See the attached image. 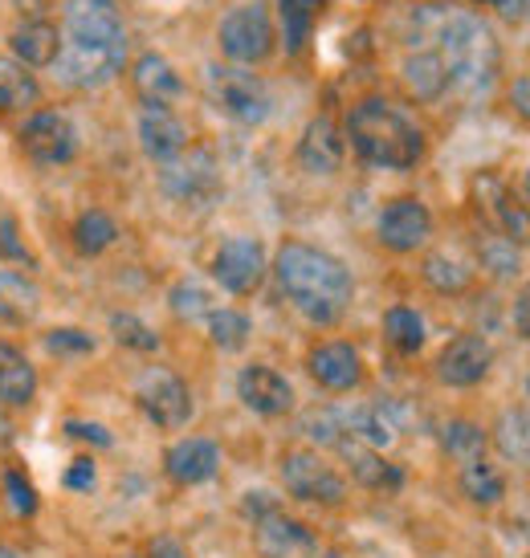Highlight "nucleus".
Returning <instances> with one entry per match:
<instances>
[{"label": "nucleus", "mask_w": 530, "mask_h": 558, "mask_svg": "<svg viewBox=\"0 0 530 558\" xmlns=\"http://www.w3.org/2000/svg\"><path fill=\"white\" fill-rule=\"evenodd\" d=\"M494 445L506 461L530 465V408H506L494 424Z\"/></svg>", "instance_id": "nucleus-28"}, {"label": "nucleus", "mask_w": 530, "mask_h": 558, "mask_svg": "<svg viewBox=\"0 0 530 558\" xmlns=\"http://www.w3.org/2000/svg\"><path fill=\"white\" fill-rule=\"evenodd\" d=\"M204 323H208V339L217 342L220 351H241L250 342L253 323L241 311H213Z\"/></svg>", "instance_id": "nucleus-37"}, {"label": "nucleus", "mask_w": 530, "mask_h": 558, "mask_svg": "<svg viewBox=\"0 0 530 558\" xmlns=\"http://www.w3.org/2000/svg\"><path fill=\"white\" fill-rule=\"evenodd\" d=\"M168 306H172V314H180L184 323L208 318V314H213V294L204 290L201 281H180V286H172V294H168Z\"/></svg>", "instance_id": "nucleus-39"}, {"label": "nucleus", "mask_w": 530, "mask_h": 558, "mask_svg": "<svg viewBox=\"0 0 530 558\" xmlns=\"http://www.w3.org/2000/svg\"><path fill=\"white\" fill-rule=\"evenodd\" d=\"M253 546L262 558H318V538L281 510L253 522Z\"/></svg>", "instance_id": "nucleus-14"}, {"label": "nucleus", "mask_w": 530, "mask_h": 558, "mask_svg": "<svg viewBox=\"0 0 530 558\" xmlns=\"http://www.w3.org/2000/svg\"><path fill=\"white\" fill-rule=\"evenodd\" d=\"M208 98L217 102V110H225L233 123H245V126H257L269 119V90H265V82L250 70H241V65H208Z\"/></svg>", "instance_id": "nucleus-4"}, {"label": "nucleus", "mask_w": 530, "mask_h": 558, "mask_svg": "<svg viewBox=\"0 0 530 558\" xmlns=\"http://www.w3.org/2000/svg\"><path fill=\"white\" fill-rule=\"evenodd\" d=\"M302 428L311 440L318 445H327V449H339L347 440V428H344V408H314L311 416L302 420Z\"/></svg>", "instance_id": "nucleus-40"}, {"label": "nucleus", "mask_w": 530, "mask_h": 558, "mask_svg": "<svg viewBox=\"0 0 530 558\" xmlns=\"http://www.w3.org/2000/svg\"><path fill=\"white\" fill-rule=\"evenodd\" d=\"M347 143L368 168L412 171L424 159V131L388 98H363L347 114Z\"/></svg>", "instance_id": "nucleus-3"}, {"label": "nucleus", "mask_w": 530, "mask_h": 558, "mask_svg": "<svg viewBox=\"0 0 530 558\" xmlns=\"http://www.w3.org/2000/svg\"><path fill=\"white\" fill-rule=\"evenodd\" d=\"M0 558H21V555H16L13 546H0Z\"/></svg>", "instance_id": "nucleus-51"}, {"label": "nucleus", "mask_w": 530, "mask_h": 558, "mask_svg": "<svg viewBox=\"0 0 530 558\" xmlns=\"http://www.w3.org/2000/svg\"><path fill=\"white\" fill-rule=\"evenodd\" d=\"M339 452H344L351 477H356L363 489H375V494H396V489L405 485V469L384 461V452L380 449H368V445H359V440H344Z\"/></svg>", "instance_id": "nucleus-22"}, {"label": "nucleus", "mask_w": 530, "mask_h": 558, "mask_svg": "<svg viewBox=\"0 0 530 558\" xmlns=\"http://www.w3.org/2000/svg\"><path fill=\"white\" fill-rule=\"evenodd\" d=\"M344 151H347V140L339 123L327 119V114H318L306 123L302 131V140H298V168L311 171V175H335V171L344 168Z\"/></svg>", "instance_id": "nucleus-17"}, {"label": "nucleus", "mask_w": 530, "mask_h": 558, "mask_svg": "<svg viewBox=\"0 0 530 558\" xmlns=\"http://www.w3.org/2000/svg\"><path fill=\"white\" fill-rule=\"evenodd\" d=\"M515 330H518V339L530 342V281L518 290V298H515Z\"/></svg>", "instance_id": "nucleus-47"}, {"label": "nucleus", "mask_w": 530, "mask_h": 558, "mask_svg": "<svg viewBox=\"0 0 530 558\" xmlns=\"http://www.w3.org/2000/svg\"><path fill=\"white\" fill-rule=\"evenodd\" d=\"M306 372L318 388L327 391H356L363 384V359L351 342L344 339H330L318 342L311 355H306Z\"/></svg>", "instance_id": "nucleus-16"}, {"label": "nucleus", "mask_w": 530, "mask_h": 558, "mask_svg": "<svg viewBox=\"0 0 530 558\" xmlns=\"http://www.w3.org/2000/svg\"><path fill=\"white\" fill-rule=\"evenodd\" d=\"M494 9L506 21H522V16H530V0H494Z\"/></svg>", "instance_id": "nucleus-50"}, {"label": "nucleus", "mask_w": 530, "mask_h": 558, "mask_svg": "<svg viewBox=\"0 0 530 558\" xmlns=\"http://www.w3.org/2000/svg\"><path fill=\"white\" fill-rule=\"evenodd\" d=\"M110 330H115V339L123 342V347L140 351V355H147V351L159 347V335L143 323V318H135V314H110Z\"/></svg>", "instance_id": "nucleus-41"}, {"label": "nucleus", "mask_w": 530, "mask_h": 558, "mask_svg": "<svg viewBox=\"0 0 530 558\" xmlns=\"http://www.w3.org/2000/svg\"><path fill=\"white\" fill-rule=\"evenodd\" d=\"M237 396L241 403L257 412V416L274 420V416H286L290 408H294V388H290V379L274 367H265V363H250L245 372L237 375Z\"/></svg>", "instance_id": "nucleus-15"}, {"label": "nucleus", "mask_w": 530, "mask_h": 558, "mask_svg": "<svg viewBox=\"0 0 530 558\" xmlns=\"http://www.w3.org/2000/svg\"><path fill=\"white\" fill-rule=\"evenodd\" d=\"M412 46L417 49H437L445 70H449L453 90L478 98L494 86L498 78V41L482 16L453 9V4H424L412 16Z\"/></svg>", "instance_id": "nucleus-1"}, {"label": "nucleus", "mask_w": 530, "mask_h": 558, "mask_svg": "<svg viewBox=\"0 0 530 558\" xmlns=\"http://www.w3.org/2000/svg\"><path fill=\"white\" fill-rule=\"evenodd\" d=\"M147 558H188V550L176 543V538L159 534V538H152V543H147Z\"/></svg>", "instance_id": "nucleus-49"}, {"label": "nucleus", "mask_w": 530, "mask_h": 558, "mask_svg": "<svg viewBox=\"0 0 530 558\" xmlns=\"http://www.w3.org/2000/svg\"><path fill=\"white\" fill-rule=\"evenodd\" d=\"M510 107H515V114L530 119V74L510 82Z\"/></svg>", "instance_id": "nucleus-48"}, {"label": "nucleus", "mask_w": 530, "mask_h": 558, "mask_svg": "<svg viewBox=\"0 0 530 558\" xmlns=\"http://www.w3.org/2000/svg\"><path fill=\"white\" fill-rule=\"evenodd\" d=\"M473 192L482 196V208L490 213V220L498 225L502 236H510L515 245H527L530 241V204L515 201L510 196V187L502 184L498 175H478V184H473Z\"/></svg>", "instance_id": "nucleus-21"}, {"label": "nucleus", "mask_w": 530, "mask_h": 558, "mask_svg": "<svg viewBox=\"0 0 530 558\" xmlns=\"http://www.w3.org/2000/svg\"><path fill=\"white\" fill-rule=\"evenodd\" d=\"M41 98V86L29 78V70H21V62H9V58H0V110L9 114V110H25L33 107Z\"/></svg>", "instance_id": "nucleus-34"}, {"label": "nucleus", "mask_w": 530, "mask_h": 558, "mask_svg": "<svg viewBox=\"0 0 530 558\" xmlns=\"http://www.w3.org/2000/svg\"><path fill=\"white\" fill-rule=\"evenodd\" d=\"M461 494L473 501V506H498L502 497H506V477H502L498 465H490V461H469L461 465Z\"/></svg>", "instance_id": "nucleus-30"}, {"label": "nucleus", "mask_w": 530, "mask_h": 558, "mask_svg": "<svg viewBox=\"0 0 530 558\" xmlns=\"http://www.w3.org/2000/svg\"><path fill=\"white\" fill-rule=\"evenodd\" d=\"M164 469L176 485H204L220 473V449L208 436H184L164 452Z\"/></svg>", "instance_id": "nucleus-20"}, {"label": "nucleus", "mask_w": 530, "mask_h": 558, "mask_svg": "<svg viewBox=\"0 0 530 558\" xmlns=\"http://www.w3.org/2000/svg\"><path fill=\"white\" fill-rule=\"evenodd\" d=\"M241 510H245V513L253 518V522H257V518H265V513L278 510V501H274V497L265 494V489H253V494H245V501H241Z\"/></svg>", "instance_id": "nucleus-46"}, {"label": "nucleus", "mask_w": 530, "mask_h": 558, "mask_svg": "<svg viewBox=\"0 0 530 558\" xmlns=\"http://www.w3.org/2000/svg\"><path fill=\"white\" fill-rule=\"evenodd\" d=\"M424 281H429L433 290H441V294H466L469 281H473V269L445 257V253H433V257L424 262Z\"/></svg>", "instance_id": "nucleus-36"}, {"label": "nucleus", "mask_w": 530, "mask_h": 558, "mask_svg": "<svg viewBox=\"0 0 530 558\" xmlns=\"http://www.w3.org/2000/svg\"><path fill=\"white\" fill-rule=\"evenodd\" d=\"M400 74H405V86L417 102H437V98H445V94L453 90L449 70H445L437 49H412L405 58V70H400Z\"/></svg>", "instance_id": "nucleus-23"}, {"label": "nucleus", "mask_w": 530, "mask_h": 558, "mask_svg": "<svg viewBox=\"0 0 530 558\" xmlns=\"http://www.w3.org/2000/svg\"><path fill=\"white\" fill-rule=\"evenodd\" d=\"M131 82H135V90H140L143 102H152V107H168L172 98L184 94V82L180 74L172 70L168 58H159V53H143L135 70H131Z\"/></svg>", "instance_id": "nucleus-24"}, {"label": "nucleus", "mask_w": 530, "mask_h": 558, "mask_svg": "<svg viewBox=\"0 0 530 558\" xmlns=\"http://www.w3.org/2000/svg\"><path fill=\"white\" fill-rule=\"evenodd\" d=\"M135 403L156 428H184L192 420V391L168 367H147L135 379Z\"/></svg>", "instance_id": "nucleus-9"}, {"label": "nucleus", "mask_w": 530, "mask_h": 558, "mask_svg": "<svg viewBox=\"0 0 530 558\" xmlns=\"http://www.w3.org/2000/svg\"><path fill=\"white\" fill-rule=\"evenodd\" d=\"M9 49H13L16 62L25 65H53L58 62V49H62V33L53 29L49 21H25L9 33Z\"/></svg>", "instance_id": "nucleus-26"}, {"label": "nucleus", "mask_w": 530, "mask_h": 558, "mask_svg": "<svg viewBox=\"0 0 530 558\" xmlns=\"http://www.w3.org/2000/svg\"><path fill=\"white\" fill-rule=\"evenodd\" d=\"M94 481H98V465H94L91 457H79V461H70V469L62 473V485L70 494H91Z\"/></svg>", "instance_id": "nucleus-44"}, {"label": "nucleus", "mask_w": 530, "mask_h": 558, "mask_svg": "<svg viewBox=\"0 0 530 558\" xmlns=\"http://www.w3.org/2000/svg\"><path fill=\"white\" fill-rule=\"evenodd\" d=\"M323 4H327V0H278L281 37H286V49H290V53H298V49L306 46L314 16L323 13Z\"/></svg>", "instance_id": "nucleus-35"}, {"label": "nucleus", "mask_w": 530, "mask_h": 558, "mask_svg": "<svg viewBox=\"0 0 530 558\" xmlns=\"http://www.w3.org/2000/svg\"><path fill=\"white\" fill-rule=\"evenodd\" d=\"M433 236V213L412 196H396L380 213V241L392 253H417Z\"/></svg>", "instance_id": "nucleus-13"}, {"label": "nucleus", "mask_w": 530, "mask_h": 558, "mask_svg": "<svg viewBox=\"0 0 530 558\" xmlns=\"http://www.w3.org/2000/svg\"><path fill=\"white\" fill-rule=\"evenodd\" d=\"M41 306V290L29 274L21 269H0V323H29Z\"/></svg>", "instance_id": "nucleus-27"}, {"label": "nucleus", "mask_w": 530, "mask_h": 558, "mask_svg": "<svg viewBox=\"0 0 530 558\" xmlns=\"http://www.w3.org/2000/svg\"><path fill=\"white\" fill-rule=\"evenodd\" d=\"M213 278L229 294H253L265 278V248L253 236H229L213 257Z\"/></svg>", "instance_id": "nucleus-11"}, {"label": "nucleus", "mask_w": 530, "mask_h": 558, "mask_svg": "<svg viewBox=\"0 0 530 558\" xmlns=\"http://www.w3.org/2000/svg\"><path fill=\"white\" fill-rule=\"evenodd\" d=\"M46 351L49 355H91L94 339L86 330H79V326H58V330L46 335Z\"/></svg>", "instance_id": "nucleus-42"}, {"label": "nucleus", "mask_w": 530, "mask_h": 558, "mask_svg": "<svg viewBox=\"0 0 530 558\" xmlns=\"http://www.w3.org/2000/svg\"><path fill=\"white\" fill-rule=\"evenodd\" d=\"M21 151L37 168H62L79 156V131L62 110H37L21 126Z\"/></svg>", "instance_id": "nucleus-10"}, {"label": "nucleus", "mask_w": 530, "mask_h": 558, "mask_svg": "<svg viewBox=\"0 0 530 558\" xmlns=\"http://www.w3.org/2000/svg\"><path fill=\"white\" fill-rule=\"evenodd\" d=\"M274 274L290 306L318 326L339 323L356 298V281L347 274V265L330 257L327 248L306 245V241H286L278 248Z\"/></svg>", "instance_id": "nucleus-2"}, {"label": "nucleus", "mask_w": 530, "mask_h": 558, "mask_svg": "<svg viewBox=\"0 0 530 558\" xmlns=\"http://www.w3.org/2000/svg\"><path fill=\"white\" fill-rule=\"evenodd\" d=\"M384 339H388L392 351L400 355H417L424 347V318L412 306H392L384 314Z\"/></svg>", "instance_id": "nucleus-32"}, {"label": "nucleus", "mask_w": 530, "mask_h": 558, "mask_svg": "<svg viewBox=\"0 0 530 558\" xmlns=\"http://www.w3.org/2000/svg\"><path fill=\"white\" fill-rule=\"evenodd\" d=\"M0 485H4V506H9L16 518H33V513L41 510V497L33 489V481L25 477V469H4Z\"/></svg>", "instance_id": "nucleus-38"}, {"label": "nucleus", "mask_w": 530, "mask_h": 558, "mask_svg": "<svg viewBox=\"0 0 530 558\" xmlns=\"http://www.w3.org/2000/svg\"><path fill=\"white\" fill-rule=\"evenodd\" d=\"M115 236H119V225H115V217H107L103 208H86V213L74 220V248H79L82 257L107 253V248L115 245Z\"/></svg>", "instance_id": "nucleus-31"}, {"label": "nucleus", "mask_w": 530, "mask_h": 558, "mask_svg": "<svg viewBox=\"0 0 530 558\" xmlns=\"http://www.w3.org/2000/svg\"><path fill=\"white\" fill-rule=\"evenodd\" d=\"M527 396H530V375H527Z\"/></svg>", "instance_id": "nucleus-54"}, {"label": "nucleus", "mask_w": 530, "mask_h": 558, "mask_svg": "<svg viewBox=\"0 0 530 558\" xmlns=\"http://www.w3.org/2000/svg\"><path fill=\"white\" fill-rule=\"evenodd\" d=\"M37 396V372L13 342L0 339V408H25Z\"/></svg>", "instance_id": "nucleus-25"}, {"label": "nucleus", "mask_w": 530, "mask_h": 558, "mask_svg": "<svg viewBox=\"0 0 530 558\" xmlns=\"http://www.w3.org/2000/svg\"><path fill=\"white\" fill-rule=\"evenodd\" d=\"M58 78L74 90H94L107 86L119 70L127 65V41H74L62 37L58 49Z\"/></svg>", "instance_id": "nucleus-5"}, {"label": "nucleus", "mask_w": 530, "mask_h": 558, "mask_svg": "<svg viewBox=\"0 0 530 558\" xmlns=\"http://www.w3.org/2000/svg\"><path fill=\"white\" fill-rule=\"evenodd\" d=\"M140 147L156 163H172L180 151H188V126L172 107H152L143 102L140 110Z\"/></svg>", "instance_id": "nucleus-19"}, {"label": "nucleus", "mask_w": 530, "mask_h": 558, "mask_svg": "<svg viewBox=\"0 0 530 558\" xmlns=\"http://www.w3.org/2000/svg\"><path fill=\"white\" fill-rule=\"evenodd\" d=\"M0 257L13 265H25V269L37 265V257L29 253L25 236H21V225H16L13 217H0Z\"/></svg>", "instance_id": "nucleus-43"}, {"label": "nucleus", "mask_w": 530, "mask_h": 558, "mask_svg": "<svg viewBox=\"0 0 530 558\" xmlns=\"http://www.w3.org/2000/svg\"><path fill=\"white\" fill-rule=\"evenodd\" d=\"M65 433L74 436V440H91V445H98V449H110V445H115V436H110L103 424H91V420H70Z\"/></svg>", "instance_id": "nucleus-45"}, {"label": "nucleus", "mask_w": 530, "mask_h": 558, "mask_svg": "<svg viewBox=\"0 0 530 558\" xmlns=\"http://www.w3.org/2000/svg\"><path fill=\"white\" fill-rule=\"evenodd\" d=\"M65 37H74V41H127L119 0H65Z\"/></svg>", "instance_id": "nucleus-18"}, {"label": "nucleus", "mask_w": 530, "mask_h": 558, "mask_svg": "<svg viewBox=\"0 0 530 558\" xmlns=\"http://www.w3.org/2000/svg\"><path fill=\"white\" fill-rule=\"evenodd\" d=\"M490 367H494V347L482 335H457L437 355V379L445 388H473L490 375Z\"/></svg>", "instance_id": "nucleus-12"}, {"label": "nucleus", "mask_w": 530, "mask_h": 558, "mask_svg": "<svg viewBox=\"0 0 530 558\" xmlns=\"http://www.w3.org/2000/svg\"><path fill=\"white\" fill-rule=\"evenodd\" d=\"M527 204H530V168H527Z\"/></svg>", "instance_id": "nucleus-52"}, {"label": "nucleus", "mask_w": 530, "mask_h": 558, "mask_svg": "<svg viewBox=\"0 0 530 558\" xmlns=\"http://www.w3.org/2000/svg\"><path fill=\"white\" fill-rule=\"evenodd\" d=\"M281 481L298 501H314V506H344L347 501L344 473L311 449H294L281 457Z\"/></svg>", "instance_id": "nucleus-8"}, {"label": "nucleus", "mask_w": 530, "mask_h": 558, "mask_svg": "<svg viewBox=\"0 0 530 558\" xmlns=\"http://www.w3.org/2000/svg\"><path fill=\"white\" fill-rule=\"evenodd\" d=\"M478 4H494V0H478Z\"/></svg>", "instance_id": "nucleus-53"}, {"label": "nucleus", "mask_w": 530, "mask_h": 558, "mask_svg": "<svg viewBox=\"0 0 530 558\" xmlns=\"http://www.w3.org/2000/svg\"><path fill=\"white\" fill-rule=\"evenodd\" d=\"M159 187L164 196L176 204H192V208H204V204H217L220 196V168L208 147H192V151H180L172 163L159 168Z\"/></svg>", "instance_id": "nucleus-6"}, {"label": "nucleus", "mask_w": 530, "mask_h": 558, "mask_svg": "<svg viewBox=\"0 0 530 558\" xmlns=\"http://www.w3.org/2000/svg\"><path fill=\"white\" fill-rule=\"evenodd\" d=\"M441 449H445V457H453L457 465L482 461L485 457V433L473 424V420H449V424L441 428Z\"/></svg>", "instance_id": "nucleus-33"}, {"label": "nucleus", "mask_w": 530, "mask_h": 558, "mask_svg": "<svg viewBox=\"0 0 530 558\" xmlns=\"http://www.w3.org/2000/svg\"><path fill=\"white\" fill-rule=\"evenodd\" d=\"M478 262H482V269L490 278L510 281V278H518V269H522V253H518V245L510 236H502L498 229H485V233L478 236Z\"/></svg>", "instance_id": "nucleus-29"}, {"label": "nucleus", "mask_w": 530, "mask_h": 558, "mask_svg": "<svg viewBox=\"0 0 530 558\" xmlns=\"http://www.w3.org/2000/svg\"><path fill=\"white\" fill-rule=\"evenodd\" d=\"M220 53L237 65H257L274 53V21L265 4H237L217 29Z\"/></svg>", "instance_id": "nucleus-7"}]
</instances>
